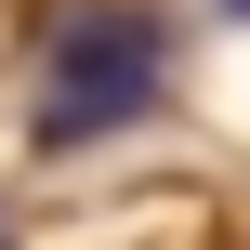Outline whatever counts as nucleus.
<instances>
[{
	"label": "nucleus",
	"instance_id": "obj_1",
	"mask_svg": "<svg viewBox=\"0 0 250 250\" xmlns=\"http://www.w3.org/2000/svg\"><path fill=\"white\" fill-rule=\"evenodd\" d=\"M171 92V26L132 0H66L40 53V145H105Z\"/></svg>",
	"mask_w": 250,
	"mask_h": 250
},
{
	"label": "nucleus",
	"instance_id": "obj_2",
	"mask_svg": "<svg viewBox=\"0 0 250 250\" xmlns=\"http://www.w3.org/2000/svg\"><path fill=\"white\" fill-rule=\"evenodd\" d=\"M224 13H250V0H224Z\"/></svg>",
	"mask_w": 250,
	"mask_h": 250
}]
</instances>
